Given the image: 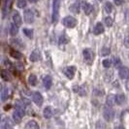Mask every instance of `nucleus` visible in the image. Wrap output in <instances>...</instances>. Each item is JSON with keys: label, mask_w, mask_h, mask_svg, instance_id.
I'll list each match as a JSON object with an SVG mask.
<instances>
[{"label": "nucleus", "mask_w": 129, "mask_h": 129, "mask_svg": "<svg viewBox=\"0 0 129 129\" xmlns=\"http://www.w3.org/2000/svg\"><path fill=\"white\" fill-rule=\"evenodd\" d=\"M60 1L61 0H53L52 2V21L56 22L59 14V7H60Z\"/></svg>", "instance_id": "f257e3e1"}, {"label": "nucleus", "mask_w": 129, "mask_h": 129, "mask_svg": "<svg viewBox=\"0 0 129 129\" xmlns=\"http://www.w3.org/2000/svg\"><path fill=\"white\" fill-rule=\"evenodd\" d=\"M62 22H63V24L66 27L73 28V27H75L76 24H77V19H75V18H73V17H71V16H68V17H65L64 19H63Z\"/></svg>", "instance_id": "f03ea898"}, {"label": "nucleus", "mask_w": 129, "mask_h": 129, "mask_svg": "<svg viewBox=\"0 0 129 129\" xmlns=\"http://www.w3.org/2000/svg\"><path fill=\"white\" fill-rule=\"evenodd\" d=\"M103 116L106 120L111 121V120H113L114 117H115V112H114V110H113L111 107H107V108L104 109Z\"/></svg>", "instance_id": "7ed1b4c3"}, {"label": "nucleus", "mask_w": 129, "mask_h": 129, "mask_svg": "<svg viewBox=\"0 0 129 129\" xmlns=\"http://www.w3.org/2000/svg\"><path fill=\"white\" fill-rule=\"evenodd\" d=\"M32 99H33V102L36 104V105H38V106H41L42 103H43V96H42V94L38 92V91H36V92H34L32 95Z\"/></svg>", "instance_id": "20e7f679"}, {"label": "nucleus", "mask_w": 129, "mask_h": 129, "mask_svg": "<svg viewBox=\"0 0 129 129\" xmlns=\"http://www.w3.org/2000/svg\"><path fill=\"white\" fill-rule=\"evenodd\" d=\"M23 16H24V20L27 23H32L34 21V15L31 10H25L23 13Z\"/></svg>", "instance_id": "39448f33"}, {"label": "nucleus", "mask_w": 129, "mask_h": 129, "mask_svg": "<svg viewBox=\"0 0 129 129\" xmlns=\"http://www.w3.org/2000/svg\"><path fill=\"white\" fill-rule=\"evenodd\" d=\"M83 55H84V60L87 61V62H91L92 59H93V52L91 51L90 49H85V50H84Z\"/></svg>", "instance_id": "423d86ee"}, {"label": "nucleus", "mask_w": 129, "mask_h": 129, "mask_svg": "<svg viewBox=\"0 0 129 129\" xmlns=\"http://www.w3.org/2000/svg\"><path fill=\"white\" fill-rule=\"evenodd\" d=\"M75 72H76V67H74V66H69V67H66V68H65L64 74L68 79H73L74 75H75Z\"/></svg>", "instance_id": "0eeeda50"}, {"label": "nucleus", "mask_w": 129, "mask_h": 129, "mask_svg": "<svg viewBox=\"0 0 129 129\" xmlns=\"http://www.w3.org/2000/svg\"><path fill=\"white\" fill-rule=\"evenodd\" d=\"M118 75H119V78L120 79H126V78L129 76V70L127 67L123 66V67H119V71H118Z\"/></svg>", "instance_id": "6e6552de"}, {"label": "nucleus", "mask_w": 129, "mask_h": 129, "mask_svg": "<svg viewBox=\"0 0 129 129\" xmlns=\"http://www.w3.org/2000/svg\"><path fill=\"white\" fill-rule=\"evenodd\" d=\"M13 21L14 23L16 24V25L18 26H20L21 25V23H22V20H21V18H20V15L19 13H17V12H15L13 15Z\"/></svg>", "instance_id": "1a4fd4ad"}, {"label": "nucleus", "mask_w": 129, "mask_h": 129, "mask_svg": "<svg viewBox=\"0 0 129 129\" xmlns=\"http://www.w3.org/2000/svg\"><path fill=\"white\" fill-rule=\"evenodd\" d=\"M103 32H104L103 24L101 22H98L96 25H95V27H94V29H93V33L95 35H100V34H102Z\"/></svg>", "instance_id": "9d476101"}, {"label": "nucleus", "mask_w": 129, "mask_h": 129, "mask_svg": "<svg viewBox=\"0 0 129 129\" xmlns=\"http://www.w3.org/2000/svg\"><path fill=\"white\" fill-rule=\"evenodd\" d=\"M43 84H44V86H45L47 89H49L51 86H52V78L50 76H45L43 78Z\"/></svg>", "instance_id": "9b49d317"}, {"label": "nucleus", "mask_w": 129, "mask_h": 129, "mask_svg": "<svg viewBox=\"0 0 129 129\" xmlns=\"http://www.w3.org/2000/svg\"><path fill=\"white\" fill-rule=\"evenodd\" d=\"M25 129H40L39 124L35 120H30L26 123Z\"/></svg>", "instance_id": "f8f14e48"}, {"label": "nucleus", "mask_w": 129, "mask_h": 129, "mask_svg": "<svg viewBox=\"0 0 129 129\" xmlns=\"http://www.w3.org/2000/svg\"><path fill=\"white\" fill-rule=\"evenodd\" d=\"M22 115L19 113V112H18V111L16 110L15 112H14V114H13V119H14V121L16 123H19L21 121V118H22Z\"/></svg>", "instance_id": "ddd939ff"}, {"label": "nucleus", "mask_w": 129, "mask_h": 129, "mask_svg": "<svg viewBox=\"0 0 129 129\" xmlns=\"http://www.w3.org/2000/svg\"><path fill=\"white\" fill-rule=\"evenodd\" d=\"M115 100L117 105H122L125 102V96H124V94H117L115 96Z\"/></svg>", "instance_id": "4468645a"}, {"label": "nucleus", "mask_w": 129, "mask_h": 129, "mask_svg": "<svg viewBox=\"0 0 129 129\" xmlns=\"http://www.w3.org/2000/svg\"><path fill=\"white\" fill-rule=\"evenodd\" d=\"M39 58H40V53H39L38 51H33L32 53L30 54V61H32V62H36V61H38Z\"/></svg>", "instance_id": "2eb2a0df"}, {"label": "nucleus", "mask_w": 129, "mask_h": 129, "mask_svg": "<svg viewBox=\"0 0 129 129\" xmlns=\"http://www.w3.org/2000/svg\"><path fill=\"white\" fill-rule=\"evenodd\" d=\"M43 115L46 118H51L52 116V109L51 107H46L43 112Z\"/></svg>", "instance_id": "dca6fc26"}, {"label": "nucleus", "mask_w": 129, "mask_h": 129, "mask_svg": "<svg viewBox=\"0 0 129 129\" xmlns=\"http://www.w3.org/2000/svg\"><path fill=\"white\" fill-rule=\"evenodd\" d=\"M70 11L74 14H79V12H80V3L75 2L74 4H72L70 6Z\"/></svg>", "instance_id": "f3484780"}, {"label": "nucleus", "mask_w": 129, "mask_h": 129, "mask_svg": "<svg viewBox=\"0 0 129 129\" xmlns=\"http://www.w3.org/2000/svg\"><path fill=\"white\" fill-rule=\"evenodd\" d=\"M115 102H116V100H115V96H114V95H112V94H111V95H108L107 100H106V104L108 105V107H112Z\"/></svg>", "instance_id": "a211bd4d"}, {"label": "nucleus", "mask_w": 129, "mask_h": 129, "mask_svg": "<svg viewBox=\"0 0 129 129\" xmlns=\"http://www.w3.org/2000/svg\"><path fill=\"white\" fill-rule=\"evenodd\" d=\"M84 11L86 15H90L93 11V7L90 4H84Z\"/></svg>", "instance_id": "6ab92c4d"}, {"label": "nucleus", "mask_w": 129, "mask_h": 129, "mask_svg": "<svg viewBox=\"0 0 129 129\" xmlns=\"http://www.w3.org/2000/svg\"><path fill=\"white\" fill-rule=\"evenodd\" d=\"M19 32V30H18V26L16 25L15 23H12L11 25H10V34L12 35V36H15V35H17Z\"/></svg>", "instance_id": "aec40b11"}, {"label": "nucleus", "mask_w": 129, "mask_h": 129, "mask_svg": "<svg viewBox=\"0 0 129 129\" xmlns=\"http://www.w3.org/2000/svg\"><path fill=\"white\" fill-rule=\"evenodd\" d=\"M28 83H29L30 85H32V86L36 85V84H37V77H36L35 75L31 74V75L29 76V78H28Z\"/></svg>", "instance_id": "412c9836"}, {"label": "nucleus", "mask_w": 129, "mask_h": 129, "mask_svg": "<svg viewBox=\"0 0 129 129\" xmlns=\"http://www.w3.org/2000/svg\"><path fill=\"white\" fill-rule=\"evenodd\" d=\"M1 77H2L3 80H5V81H10V80H11L10 74L8 73L7 70H2V71H1Z\"/></svg>", "instance_id": "4be33fe9"}, {"label": "nucleus", "mask_w": 129, "mask_h": 129, "mask_svg": "<svg viewBox=\"0 0 129 129\" xmlns=\"http://www.w3.org/2000/svg\"><path fill=\"white\" fill-rule=\"evenodd\" d=\"M8 96H9V89L8 88H4L3 91H2V95H1L2 101H6L7 99H8Z\"/></svg>", "instance_id": "5701e85b"}, {"label": "nucleus", "mask_w": 129, "mask_h": 129, "mask_svg": "<svg viewBox=\"0 0 129 129\" xmlns=\"http://www.w3.org/2000/svg\"><path fill=\"white\" fill-rule=\"evenodd\" d=\"M23 33H24V35L27 36L28 38H32L33 37V30L32 29H29V28H24L23 29Z\"/></svg>", "instance_id": "b1692460"}, {"label": "nucleus", "mask_w": 129, "mask_h": 129, "mask_svg": "<svg viewBox=\"0 0 129 129\" xmlns=\"http://www.w3.org/2000/svg\"><path fill=\"white\" fill-rule=\"evenodd\" d=\"M104 8H105V11H106L107 13H111L112 10H113V5H112L111 2H106V4H105Z\"/></svg>", "instance_id": "393cba45"}, {"label": "nucleus", "mask_w": 129, "mask_h": 129, "mask_svg": "<svg viewBox=\"0 0 129 129\" xmlns=\"http://www.w3.org/2000/svg\"><path fill=\"white\" fill-rule=\"evenodd\" d=\"M113 23H114V20H113V19H112V18H110V17L105 18V24H106L107 26L111 27V26L113 25Z\"/></svg>", "instance_id": "a878e982"}, {"label": "nucleus", "mask_w": 129, "mask_h": 129, "mask_svg": "<svg viewBox=\"0 0 129 129\" xmlns=\"http://www.w3.org/2000/svg\"><path fill=\"white\" fill-rule=\"evenodd\" d=\"M17 6L20 8V9H22V8H24L26 6V1L25 0H18L17 1Z\"/></svg>", "instance_id": "bb28decb"}, {"label": "nucleus", "mask_w": 129, "mask_h": 129, "mask_svg": "<svg viewBox=\"0 0 129 129\" xmlns=\"http://www.w3.org/2000/svg\"><path fill=\"white\" fill-rule=\"evenodd\" d=\"M11 56H13L16 59H19V58L21 57V54L18 51H11Z\"/></svg>", "instance_id": "cd10ccee"}, {"label": "nucleus", "mask_w": 129, "mask_h": 129, "mask_svg": "<svg viewBox=\"0 0 129 129\" xmlns=\"http://www.w3.org/2000/svg\"><path fill=\"white\" fill-rule=\"evenodd\" d=\"M111 65H112V62H111L110 59H105V60H103V66L105 68H110Z\"/></svg>", "instance_id": "c85d7f7f"}, {"label": "nucleus", "mask_w": 129, "mask_h": 129, "mask_svg": "<svg viewBox=\"0 0 129 129\" xmlns=\"http://www.w3.org/2000/svg\"><path fill=\"white\" fill-rule=\"evenodd\" d=\"M101 54L104 55V56L110 54V49H108V48H103L102 51H101Z\"/></svg>", "instance_id": "c756f323"}, {"label": "nucleus", "mask_w": 129, "mask_h": 129, "mask_svg": "<svg viewBox=\"0 0 129 129\" xmlns=\"http://www.w3.org/2000/svg\"><path fill=\"white\" fill-rule=\"evenodd\" d=\"M120 64H121V61H120V59H119V58L116 57V58L114 59V65H115L116 67H119Z\"/></svg>", "instance_id": "7c9ffc66"}, {"label": "nucleus", "mask_w": 129, "mask_h": 129, "mask_svg": "<svg viewBox=\"0 0 129 129\" xmlns=\"http://www.w3.org/2000/svg\"><path fill=\"white\" fill-rule=\"evenodd\" d=\"M66 42H67V39L65 38V36H61V37H59V40H58V43H59V45L65 44Z\"/></svg>", "instance_id": "2f4dec72"}, {"label": "nucleus", "mask_w": 129, "mask_h": 129, "mask_svg": "<svg viewBox=\"0 0 129 129\" xmlns=\"http://www.w3.org/2000/svg\"><path fill=\"white\" fill-rule=\"evenodd\" d=\"M96 128L97 129H105V125L102 121H98L96 124Z\"/></svg>", "instance_id": "473e14b6"}, {"label": "nucleus", "mask_w": 129, "mask_h": 129, "mask_svg": "<svg viewBox=\"0 0 129 129\" xmlns=\"http://www.w3.org/2000/svg\"><path fill=\"white\" fill-rule=\"evenodd\" d=\"M114 2L116 3V5H121L123 3V0H114Z\"/></svg>", "instance_id": "72a5a7b5"}, {"label": "nucleus", "mask_w": 129, "mask_h": 129, "mask_svg": "<svg viewBox=\"0 0 129 129\" xmlns=\"http://www.w3.org/2000/svg\"><path fill=\"white\" fill-rule=\"evenodd\" d=\"M126 88L129 89V80H127V82H126Z\"/></svg>", "instance_id": "f704fd0d"}, {"label": "nucleus", "mask_w": 129, "mask_h": 129, "mask_svg": "<svg viewBox=\"0 0 129 129\" xmlns=\"http://www.w3.org/2000/svg\"><path fill=\"white\" fill-rule=\"evenodd\" d=\"M127 40H128V42H129V34H128V37H127Z\"/></svg>", "instance_id": "c9c22d12"}, {"label": "nucleus", "mask_w": 129, "mask_h": 129, "mask_svg": "<svg viewBox=\"0 0 129 129\" xmlns=\"http://www.w3.org/2000/svg\"><path fill=\"white\" fill-rule=\"evenodd\" d=\"M99 1H102V0H99Z\"/></svg>", "instance_id": "e433bc0d"}]
</instances>
